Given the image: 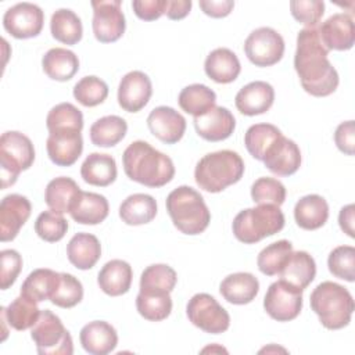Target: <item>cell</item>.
Returning <instances> with one entry per match:
<instances>
[{
    "mask_svg": "<svg viewBox=\"0 0 355 355\" xmlns=\"http://www.w3.org/2000/svg\"><path fill=\"white\" fill-rule=\"evenodd\" d=\"M309 301L312 311L326 329L338 330L351 322L354 298L344 286L329 280L322 282L311 293Z\"/></svg>",
    "mask_w": 355,
    "mask_h": 355,
    "instance_id": "cell-5",
    "label": "cell"
},
{
    "mask_svg": "<svg viewBox=\"0 0 355 355\" xmlns=\"http://www.w3.org/2000/svg\"><path fill=\"white\" fill-rule=\"evenodd\" d=\"M31 337L40 355H72L73 343L61 319L50 309H43L31 330Z\"/></svg>",
    "mask_w": 355,
    "mask_h": 355,
    "instance_id": "cell-8",
    "label": "cell"
},
{
    "mask_svg": "<svg viewBox=\"0 0 355 355\" xmlns=\"http://www.w3.org/2000/svg\"><path fill=\"white\" fill-rule=\"evenodd\" d=\"M318 28H304L297 36L294 68L302 89L315 97H326L336 92L338 73L327 58Z\"/></svg>",
    "mask_w": 355,
    "mask_h": 355,
    "instance_id": "cell-1",
    "label": "cell"
},
{
    "mask_svg": "<svg viewBox=\"0 0 355 355\" xmlns=\"http://www.w3.org/2000/svg\"><path fill=\"white\" fill-rule=\"evenodd\" d=\"M283 135L279 128L272 123L251 125L244 135V144L247 151L258 161H262L266 148Z\"/></svg>",
    "mask_w": 355,
    "mask_h": 355,
    "instance_id": "cell-43",
    "label": "cell"
},
{
    "mask_svg": "<svg viewBox=\"0 0 355 355\" xmlns=\"http://www.w3.org/2000/svg\"><path fill=\"white\" fill-rule=\"evenodd\" d=\"M122 164L130 180L147 187H162L175 176L172 159L143 140H136L125 148Z\"/></svg>",
    "mask_w": 355,
    "mask_h": 355,
    "instance_id": "cell-2",
    "label": "cell"
},
{
    "mask_svg": "<svg viewBox=\"0 0 355 355\" xmlns=\"http://www.w3.org/2000/svg\"><path fill=\"white\" fill-rule=\"evenodd\" d=\"M137 312L147 320L159 322L166 319L172 311L171 293L139 291L136 297Z\"/></svg>",
    "mask_w": 355,
    "mask_h": 355,
    "instance_id": "cell-39",
    "label": "cell"
},
{
    "mask_svg": "<svg viewBox=\"0 0 355 355\" xmlns=\"http://www.w3.org/2000/svg\"><path fill=\"white\" fill-rule=\"evenodd\" d=\"M80 193V187L78 183L67 176H60L49 182L44 191V201L47 207L57 212L65 214L69 212L75 198Z\"/></svg>",
    "mask_w": 355,
    "mask_h": 355,
    "instance_id": "cell-33",
    "label": "cell"
},
{
    "mask_svg": "<svg viewBox=\"0 0 355 355\" xmlns=\"http://www.w3.org/2000/svg\"><path fill=\"white\" fill-rule=\"evenodd\" d=\"M58 283H60L58 272L46 269V268L35 269L24 280L21 286V294L36 302H42L51 298Z\"/></svg>",
    "mask_w": 355,
    "mask_h": 355,
    "instance_id": "cell-34",
    "label": "cell"
},
{
    "mask_svg": "<svg viewBox=\"0 0 355 355\" xmlns=\"http://www.w3.org/2000/svg\"><path fill=\"white\" fill-rule=\"evenodd\" d=\"M294 219L304 230H316L329 219L327 201L319 194L301 197L294 207Z\"/></svg>",
    "mask_w": 355,
    "mask_h": 355,
    "instance_id": "cell-28",
    "label": "cell"
},
{
    "mask_svg": "<svg viewBox=\"0 0 355 355\" xmlns=\"http://www.w3.org/2000/svg\"><path fill=\"white\" fill-rule=\"evenodd\" d=\"M262 162L277 176H290L301 166L300 147L291 139L280 135L265 151Z\"/></svg>",
    "mask_w": 355,
    "mask_h": 355,
    "instance_id": "cell-14",
    "label": "cell"
},
{
    "mask_svg": "<svg viewBox=\"0 0 355 355\" xmlns=\"http://www.w3.org/2000/svg\"><path fill=\"white\" fill-rule=\"evenodd\" d=\"M275 101V89L263 80H254L243 86L234 98L236 108L247 116L266 112Z\"/></svg>",
    "mask_w": 355,
    "mask_h": 355,
    "instance_id": "cell-21",
    "label": "cell"
},
{
    "mask_svg": "<svg viewBox=\"0 0 355 355\" xmlns=\"http://www.w3.org/2000/svg\"><path fill=\"white\" fill-rule=\"evenodd\" d=\"M110 212L108 200L93 191H82L75 198L69 215L80 225H98L101 223Z\"/></svg>",
    "mask_w": 355,
    "mask_h": 355,
    "instance_id": "cell-23",
    "label": "cell"
},
{
    "mask_svg": "<svg viewBox=\"0 0 355 355\" xmlns=\"http://www.w3.org/2000/svg\"><path fill=\"white\" fill-rule=\"evenodd\" d=\"M68 261L80 270L92 269L101 257V244L94 234L76 233L67 244Z\"/></svg>",
    "mask_w": 355,
    "mask_h": 355,
    "instance_id": "cell-27",
    "label": "cell"
},
{
    "mask_svg": "<svg viewBox=\"0 0 355 355\" xmlns=\"http://www.w3.org/2000/svg\"><path fill=\"white\" fill-rule=\"evenodd\" d=\"M243 175L244 161L232 150H220L204 155L194 169L196 183L208 193L223 191L237 183Z\"/></svg>",
    "mask_w": 355,
    "mask_h": 355,
    "instance_id": "cell-3",
    "label": "cell"
},
{
    "mask_svg": "<svg viewBox=\"0 0 355 355\" xmlns=\"http://www.w3.org/2000/svg\"><path fill=\"white\" fill-rule=\"evenodd\" d=\"M116 175V162L110 154L92 153L86 157L80 166L82 179L92 186H110L115 182Z\"/></svg>",
    "mask_w": 355,
    "mask_h": 355,
    "instance_id": "cell-29",
    "label": "cell"
},
{
    "mask_svg": "<svg viewBox=\"0 0 355 355\" xmlns=\"http://www.w3.org/2000/svg\"><path fill=\"white\" fill-rule=\"evenodd\" d=\"M222 297L234 305L250 304L259 291L258 279L248 272H237L226 276L219 286Z\"/></svg>",
    "mask_w": 355,
    "mask_h": 355,
    "instance_id": "cell-26",
    "label": "cell"
},
{
    "mask_svg": "<svg viewBox=\"0 0 355 355\" xmlns=\"http://www.w3.org/2000/svg\"><path fill=\"white\" fill-rule=\"evenodd\" d=\"M198 4L204 14L212 18L227 17L234 7V1L232 0H200Z\"/></svg>",
    "mask_w": 355,
    "mask_h": 355,
    "instance_id": "cell-53",
    "label": "cell"
},
{
    "mask_svg": "<svg viewBox=\"0 0 355 355\" xmlns=\"http://www.w3.org/2000/svg\"><path fill=\"white\" fill-rule=\"evenodd\" d=\"M279 275L290 284L305 290L316 275L315 259L306 251H293Z\"/></svg>",
    "mask_w": 355,
    "mask_h": 355,
    "instance_id": "cell-31",
    "label": "cell"
},
{
    "mask_svg": "<svg viewBox=\"0 0 355 355\" xmlns=\"http://www.w3.org/2000/svg\"><path fill=\"white\" fill-rule=\"evenodd\" d=\"M46 126L49 133L58 130H78L83 129V115L71 103H60L54 105L46 118Z\"/></svg>",
    "mask_w": 355,
    "mask_h": 355,
    "instance_id": "cell-42",
    "label": "cell"
},
{
    "mask_svg": "<svg viewBox=\"0 0 355 355\" xmlns=\"http://www.w3.org/2000/svg\"><path fill=\"white\" fill-rule=\"evenodd\" d=\"M215 92L201 83H193L186 86L184 89H182L178 97L179 107L193 116H200L208 112L215 105Z\"/></svg>",
    "mask_w": 355,
    "mask_h": 355,
    "instance_id": "cell-38",
    "label": "cell"
},
{
    "mask_svg": "<svg viewBox=\"0 0 355 355\" xmlns=\"http://www.w3.org/2000/svg\"><path fill=\"white\" fill-rule=\"evenodd\" d=\"M32 212L31 201L21 194H8L0 204V240L11 241L19 229L29 219Z\"/></svg>",
    "mask_w": 355,
    "mask_h": 355,
    "instance_id": "cell-17",
    "label": "cell"
},
{
    "mask_svg": "<svg viewBox=\"0 0 355 355\" xmlns=\"http://www.w3.org/2000/svg\"><path fill=\"white\" fill-rule=\"evenodd\" d=\"M157 215V201L153 196L136 193L126 197L119 205V218L130 226L146 225Z\"/></svg>",
    "mask_w": 355,
    "mask_h": 355,
    "instance_id": "cell-32",
    "label": "cell"
},
{
    "mask_svg": "<svg viewBox=\"0 0 355 355\" xmlns=\"http://www.w3.org/2000/svg\"><path fill=\"white\" fill-rule=\"evenodd\" d=\"M191 0H168L165 14L169 19H182L191 10Z\"/></svg>",
    "mask_w": 355,
    "mask_h": 355,
    "instance_id": "cell-54",
    "label": "cell"
},
{
    "mask_svg": "<svg viewBox=\"0 0 355 355\" xmlns=\"http://www.w3.org/2000/svg\"><path fill=\"white\" fill-rule=\"evenodd\" d=\"M153 94L150 78L141 71L128 72L118 86V104L128 112H139L147 105Z\"/></svg>",
    "mask_w": 355,
    "mask_h": 355,
    "instance_id": "cell-15",
    "label": "cell"
},
{
    "mask_svg": "<svg viewBox=\"0 0 355 355\" xmlns=\"http://www.w3.org/2000/svg\"><path fill=\"white\" fill-rule=\"evenodd\" d=\"M291 15L306 28L319 24L324 14V3L320 0H293L290 1Z\"/></svg>",
    "mask_w": 355,
    "mask_h": 355,
    "instance_id": "cell-49",
    "label": "cell"
},
{
    "mask_svg": "<svg viewBox=\"0 0 355 355\" xmlns=\"http://www.w3.org/2000/svg\"><path fill=\"white\" fill-rule=\"evenodd\" d=\"M0 259H1L0 287L1 290H7L15 283L22 269V257L19 255L18 251L7 248L0 252Z\"/></svg>",
    "mask_w": 355,
    "mask_h": 355,
    "instance_id": "cell-50",
    "label": "cell"
},
{
    "mask_svg": "<svg viewBox=\"0 0 355 355\" xmlns=\"http://www.w3.org/2000/svg\"><path fill=\"white\" fill-rule=\"evenodd\" d=\"M244 53L255 67H272L283 58L284 39L273 28H257L245 39Z\"/></svg>",
    "mask_w": 355,
    "mask_h": 355,
    "instance_id": "cell-10",
    "label": "cell"
},
{
    "mask_svg": "<svg viewBox=\"0 0 355 355\" xmlns=\"http://www.w3.org/2000/svg\"><path fill=\"white\" fill-rule=\"evenodd\" d=\"M293 252V244L288 240H279L266 245L257 258V265L261 273L276 276L287 262Z\"/></svg>",
    "mask_w": 355,
    "mask_h": 355,
    "instance_id": "cell-41",
    "label": "cell"
},
{
    "mask_svg": "<svg viewBox=\"0 0 355 355\" xmlns=\"http://www.w3.org/2000/svg\"><path fill=\"white\" fill-rule=\"evenodd\" d=\"M50 31L55 40L68 46L80 42L83 35L80 18L69 8H60L51 15Z\"/></svg>",
    "mask_w": 355,
    "mask_h": 355,
    "instance_id": "cell-36",
    "label": "cell"
},
{
    "mask_svg": "<svg viewBox=\"0 0 355 355\" xmlns=\"http://www.w3.org/2000/svg\"><path fill=\"white\" fill-rule=\"evenodd\" d=\"M79 340L86 352L92 355H107L115 349L118 334L108 322L93 320L82 327Z\"/></svg>",
    "mask_w": 355,
    "mask_h": 355,
    "instance_id": "cell-22",
    "label": "cell"
},
{
    "mask_svg": "<svg viewBox=\"0 0 355 355\" xmlns=\"http://www.w3.org/2000/svg\"><path fill=\"white\" fill-rule=\"evenodd\" d=\"M204 71L209 79L225 85L237 79L241 71V65L237 55L232 50L226 47H218L207 55Z\"/></svg>",
    "mask_w": 355,
    "mask_h": 355,
    "instance_id": "cell-24",
    "label": "cell"
},
{
    "mask_svg": "<svg viewBox=\"0 0 355 355\" xmlns=\"http://www.w3.org/2000/svg\"><path fill=\"white\" fill-rule=\"evenodd\" d=\"M284 215L277 205L258 204L240 211L233 219L232 229L236 239L244 244H255L265 237L279 233L284 227Z\"/></svg>",
    "mask_w": 355,
    "mask_h": 355,
    "instance_id": "cell-6",
    "label": "cell"
},
{
    "mask_svg": "<svg viewBox=\"0 0 355 355\" xmlns=\"http://www.w3.org/2000/svg\"><path fill=\"white\" fill-rule=\"evenodd\" d=\"M35 147L28 136L17 130L4 132L0 137L1 189L12 186L19 173L32 166Z\"/></svg>",
    "mask_w": 355,
    "mask_h": 355,
    "instance_id": "cell-7",
    "label": "cell"
},
{
    "mask_svg": "<svg viewBox=\"0 0 355 355\" xmlns=\"http://www.w3.org/2000/svg\"><path fill=\"white\" fill-rule=\"evenodd\" d=\"M132 266L122 259L108 261L98 272V287L111 297L126 294L132 286Z\"/></svg>",
    "mask_w": 355,
    "mask_h": 355,
    "instance_id": "cell-25",
    "label": "cell"
},
{
    "mask_svg": "<svg viewBox=\"0 0 355 355\" xmlns=\"http://www.w3.org/2000/svg\"><path fill=\"white\" fill-rule=\"evenodd\" d=\"M40 312L42 309H39L37 302L22 294L10 302L7 308H1V316L18 331L32 329L37 322Z\"/></svg>",
    "mask_w": 355,
    "mask_h": 355,
    "instance_id": "cell-35",
    "label": "cell"
},
{
    "mask_svg": "<svg viewBox=\"0 0 355 355\" xmlns=\"http://www.w3.org/2000/svg\"><path fill=\"white\" fill-rule=\"evenodd\" d=\"M194 128L200 137L208 141H222L230 137L236 128L233 114L219 105H214L208 112L194 116Z\"/></svg>",
    "mask_w": 355,
    "mask_h": 355,
    "instance_id": "cell-20",
    "label": "cell"
},
{
    "mask_svg": "<svg viewBox=\"0 0 355 355\" xmlns=\"http://www.w3.org/2000/svg\"><path fill=\"white\" fill-rule=\"evenodd\" d=\"M178 282L176 272L165 263L147 266L140 276V291L171 293Z\"/></svg>",
    "mask_w": 355,
    "mask_h": 355,
    "instance_id": "cell-40",
    "label": "cell"
},
{
    "mask_svg": "<svg viewBox=\"0 0 355 355\" xmlns=\"http://www.w3.org/2000/svg\"><path fill=\"white\" fill-rule=\"evenodd\" d=\"M165 205L175 227L184 234H200L209 225L211 212L202 196L190 186H179L172 190Z\"/></svg>",
    "mask_w": 355,
    "mask_h": 355,
    "instance_id": "cell-4",
    "label": "cell"
},
{
    "mask_svg": "<svg viewBox=\"0 0 355 355\" xmlns=\"http://www.w3.org/2000/svg\"><path fill=\"white\" fill-rule=\"evenodd\" d=\"M150 132L165 144L178 143L186 132V119L172 107L159 105L151 110L147 116Z\"/></svg>",
    "mask_w": 355,
    "mask_h": 355,
    "instance_id": "cell-18",
    "label": "cell"
},
{
    "mask_svg": "<svg viewBox=\"0 0 355 355\" xmlns=\"http://www.w3.org/2000/svg\"><path fill=\"white\" fill-rule=\"evenodd\" d=\"M251 198L255 204L280 207L286 200V187L275 178H259L251 186Z\"/></svg>",
    "mask_w": 355,
    "mask_h": 355,
    "instance_id": "cell-46",
    "label": "cell"
},
{
    "mask_svg": "<svg viewBox=\"0 0 355 355\" xmlns=\"http://www.w3.org/2000/svg\"><path fill=\"white\" fill-rule=\"evenodd\" d=\"M68 230V222L61 215L51 209L42 212L35 222V232L36 234L47 241V243H55L60 241Z\"/></svg>",
    "mask_w": 355,
    "mask_h": 355,
    "instance_id": "cell-47",
    "label": "cell"
},
{
    "mask_svg": "<svg viewBox=\"0 0 355 355\" xmlns=\"http://www.w3.org/2000/svg\"><path fill=\"white\" fill-rule=\"evenodd\" d=\"M44 24V12L33 3H18L10 7L3 15L4 29L15 39L37 36Z\"/></svg>",
    "mask_w": 355,
    "mask_h": 355,
    "instance_id": "cell-13",
    "label": "cell"
},
{
    "mask_svg": "<svg viewBox=\"0 0 355 355\" xmlns=\"http://www.w3.org/2000/svg\"><path fill=\"white\" fill-rule=\"evenodd\" d=\"M83 298L82 283L71 273H60V283L50 301L60 308H72Z\"/></svg>",
    "mask_w": 355,
    "mask_h": 355,
    "instance_id": "cell-48",
    "label": "cell"
},
{
    "mask_svg": "<svg viewBox=\"0 0 355 355\" xmlns=\"http://www.w3.org/2000/svg\"><path fill=\"white\" fill-rule=\"evenodd\" d=\"M128 123L122 116L107 115L90 126V140L97 147H114L126 135Z\"/></svg>",
    "mask_w": 355,
    "mask_h": 355,
    "instance_id": "cell-37",
    "label": "cell"
},
{
    "mask_svg": "<svg viewBox=\"0 0 355 355\" xmlns=\"http://www.w3.org/2000/svg\"><path fill=\"white\" fill-rule=\"evenodd\" d=\"M107 96L108 85L94 75L83 76L73 86V97L83 107H96L101 104Z\"/></svg>",
    "mask_w": 355,
    "mask_h": 355,
    "instance_id": "cell-44",
    "label": "cell"
},
{
    "mask_svg": "<svg viewBox=\"0 0 355 355\" xmlns=\"http://www.w3.org/2000/svg\"><path fill=\"white\" fill-rule=\"evenodd\" d=\"M302 291L283 279L273 282L263 298L266 313L277 322L295 319L302 309Z\"/></svg>",
    "mask_w": 355,
    "mask_h": 355,
    "instance_id": "cell-11",
    "label": "cell"
},
{
    "mask_svg": "<svg viewBox=\"0 0 355 355\" xmlns=\"http://www.w3.org/2000/svg\"><path fill=\"white\" fill-rule=\"evenodd\" d=\"M119 0H94L93 8V33L101 43H112L125 33L126 22Z\"/></svg>",
    "mask_w": 355,
    "mask_h": 355,
    "instance_id": "cell-12",
    "label": "cell"
},
{
    "mask_svg": "<svg viewBox=\"0 0 355 355\" xmlns=\"http://www.w3.org/2000/svg\"><path fill=\"white\" fill-rule=\"evenodd\" d=\"M354 214H355V205L354 204H348V205L343 207L340 214H338V225H340L341 230L352 239L355 237V233H354V220H355Z\"/></svg>",
    "mask_w": 355,
    "mask_h": 355,
    "instance_id": "cell-55",
    "label": "cell"
},
{
    "mask_svg": "<svg viewBox=\"0 0 355 355\" xmlns=\"http://www.w3.org/2000/svg\"><path fill=\"white\" fill-rule=\"evenodd\" d=\"M327 266L333 276L352 283L355 280V248L352 245L336 247L329 254Z\"/></svg>",
    "mask_w": 355,
    "mask_h": 355,
    "instance_id": "cell-45",
    "label": "cell"
},
{
    "mask_svg": "<svg viewBox=\"0 0 355 355\" xmlns=\"http://www.w3.org/2000/svg\"><path fill=\"white\" fill-rule=\"evenodd\" d=\"M49 158L58 166L73 165L83 151V139L78 130L50 132L46 140Z\"/></svg>",
    "mask_w": 355,
    "mask_h": 355,
    "instance_id": "cell-19",
    "label": "cell"
},
{
    "mask_svg": "<svg viewBox=\"0 0 355 355\" xmlns=\"http://www.w3.org/2000/svg\"><path fill=\"white\" fill-rule=\"evenodd\" d=\"M323 46L330 50L345 51L352 49L355 42V25L349 14L337 12L330 15L318 28Z\"/></svg>",
    "mask_w": 355,
    "mask_h": 355,
    "instance_id": "cell-16",
    "label": "cell"
},
{
    "mask_svg": "<svg viewBox=\"0 0 355 355\" xmlns=\"http://www.w3.org/2000/svg\"><path fill=\"white\" fill-rule=\"evenodd\" d=\"M168 0H135L132 8L137 18L143 21H155L165 14Z\"/></svg>",
    "mask_w": 355,
    "mask_h": 355,
    "instance_id": "cell-51",
    "label": "cell"
},
{
    "mask_svg": "<svg viewBox=\"0 0 355 355\" xmlns=\"http://www.w3.org/2000/svg\"><path fill=\"white\" fill-rule=\"evenodd\" d=\"M189 320L200 330L209 334H220L230 326L227 311L209 294H194L186 306Z\"/></svg>",
    "mask_w": 355,
    "mask_h": 355,
    "instance_id": "cell-9",
    "label": "cell"
},
{
    "mask_svg": "<svg viewBox=\"0 0 355 355\" xmlns=\"http://www.w3.org/2000/svg\"><path fill=\"white\" fill-rule=\"evenodd\" d=\"M334 141L340 151L347 155H354L355 148V125L354 121L341 122L334 132Z\"/></svg>",
    "mask_w": 355,
    "mask_h": 355,
    "instance_id": "cell-52",
    "label": "cell"
},
{
    "mask_svg": "<svg viewBox=\"0 0 355 355\" xmlns=\"http://www.w3.org/2000/svg\"><path fill=\"white\" fill-rule=\"evenodd\" d=\"M42 67L50 79L67 82L79 71V58L68 49L54 47L43 55Z\"/></svg>",
    "mask_w": 355,
    "mask_h": 355,
    "instance_id": "cell-30",
    "label": "cell"
}]
</instances>
